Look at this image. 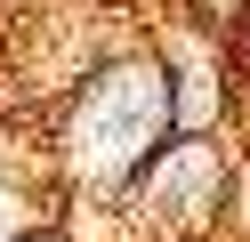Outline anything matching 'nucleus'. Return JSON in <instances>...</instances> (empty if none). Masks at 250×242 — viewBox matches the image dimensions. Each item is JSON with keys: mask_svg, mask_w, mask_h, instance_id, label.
I'll list each match as a JSON object with an SVG mask.
<instances>
[{"mask_svg": "<svg viewBox=\"0 0 250 242\" xmlns=\"http://www.w3.org/2000/svg\"><path fill=\"white\" fill-rule=\"evenodd\" d=\"M24 242H57V234H49V226H41V234H24Z\"/></svg>", "mask_w": 250, "mask_h": 242, "instance_id": "f257e3e1", "label": "nucleus"}]
</instances>
